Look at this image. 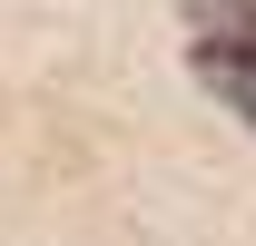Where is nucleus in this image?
<instances>
[{
	"label": "nucleus",
	"instance_id": "obj_1",
	"mask_svg": "<svg viewBox=\"0 0 256 246\" xmlns=\"http://www.w3.org/2000/svg\"><path fill=\"white\" fill-rule=\"evenodd\" d=\"M197 89L226 98V108L256 128V30H236V40H197Z\"/></svg>",
	"mask_w": 256,
	"mask_h": 246
}]
</instances>
